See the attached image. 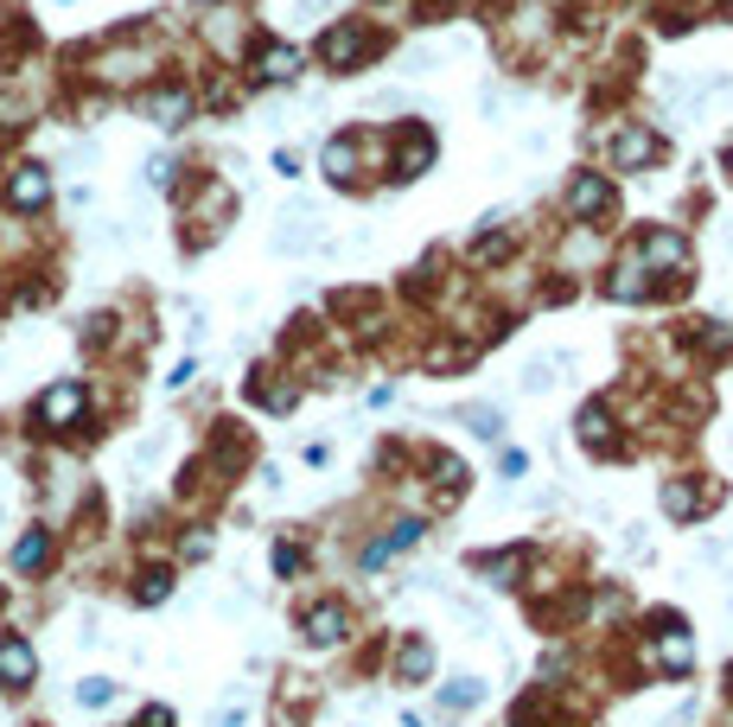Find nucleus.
I'll return each mask as SVG.
<instances>
[{
    "instance_id": "nucleus-1",
    "label": "nucleus",
    "mask_w": 733,
    "mask_h": 727,
    "mask_svg": "<svg viewBox=\"0 0 733 727\" xmlns=\"http://www.w3.org/2000/svg\"><path fill=\"white\" fill-rule=\"evenodd\" d=\"M83 383H51L45 396H39V409H32V421L45 428V434H64V428H77L83 421Z\"/></svg>"
},
{
    "instance_id": "nucleus-2",
    "label": "nucleus",
    "mask_w": 733,
    "mask_h": 727,
    "mask_svg": "<svg viewBox=\"0 0 733 727\" xmlns=\"http://www.w3.org/2000/svg\"><path fill=\"white\" fill-rule=\"evenodd\" d=\"M370 52H377V39H370L364 27H338V32H326V39H319V58H326L332 71H357Z\"/></svg>"
},
{
    "instance_id": "nucleus-3",
    "label": "nucleus",
    "mask_w": 733,
    "mask_h": 727,
    "mask_svg": "<svg viewBox=\"0 0 733 727\" xmlns=\"http://www.w3.org/2000/svg\"><path fill=\"white\" fill-rule=\"evenodd\" d=\"M32 676H39V651L20 632H7L0 638V689H32Z\"/></svg>"
},
{
    "instance_id": "nucleus-4",
    "label": "nucleus",
    "mask_w": 733,
    "mask_h": 727,
    "mask_svg": "<svg viewBox=\"0 0 733 727\" xmlns=\"http://www.w3.org/2000/svg\"><path fill=\"white\" fill-rule=\"evenodd\" d=\"M7 205L13 211H45L51 205V173L45 166H32V160L13 166V180H7Z\"/></svg>"
},
{
    "instance_id": "nucleus-5",
    "label": "nucleus",
    "mask_w": 733,
    "mask_h": 727,
    "mask_svg": "<svg viewBox=\"0 0 733 727\" xmlns=\"http://www.w3.org/2000/svg\"><path fill=\"white\" fill-rule=\"evenodd\" d=\"M141 115H147L153 129H185V115H192V96H185V83L147 90V96H141Z\"/></svg>"
},
{
    "instance_id": "nucleus-6",
    "label": "nucleus",
    "mask_w": 733,
    "mask_h": 727,
    "mask_svg": "<svg viewBox=\"0 0 733 727\" xmlns=\"http://www.w3.org/2000/svg\"><path fill=\"white\" fill-rule=\"evenodd\" d=\"M568 211H574V217H600V211H612V185L600 180V173H581V180L568 185Z\"/></svg>"
},
{
    "instance_id": "nucleus-7",
    "label": "nucleus",
    "mask_w": 733,
    "mask_h": 727,
    "mask_svg": "<svg viewBox=\"0 0 733 727\" xmlns=\"http://www.w3.org/2000/svg\"><path fill=\"white\" fill-rule=\"evenodd\" d=\"M255 78L262 83H287L294 78V71H301V52H294V45H255Z\"/></svg>"
},
{
    "instance_id": "nucleus-8",
    "label": "nucleus",
    "mask_w": 733,
    "mask_h": 727,
    "mask_svg": "<svg viewBox=\"0 0 733 727\" xmlns=\"http://www.w3.org/2000/svg\"><path fill=\"white\" fill-rule=\"evenodd\" d=\"M658 154H663V141L651 129H625L619 141H612V160H619V166H651Z\"/></svg>"
},
{
    "instance_id": "nucleus-9",
    "label": "nucleus",
    "mask_w": 733,
    "mask_h": 727,
    "mask_svg": "<svg viewBox=\"0 0 733 727\" xmlns=\"http://www.w3.org/2000/svg\"><path fill=\"white\" fill-rule=\"evenodd\" d=\"M51 562V530L45 523H32L20 543H13V574H39Z\"/></svg>"
},
{
    "instance_id": "nucleus-10",
    "label": "nucleus",
    "mask_w": 733,
    "mask_h": 727,
    "mask_svg": "<svg viewBox=\"0 0 733 727\" xmlns=\"http://www.w3.org/2000/svg\"><path fill=\"white\" fill-rule=\"evenodd\" d=\"M683 256H689V243L676 231H651L644 236V262H658V268H683Z\"/></svg>"
},
{
    "instance_id": "nucleus-11",
    "label": "nucleus",
    "mask_w": 733,
    "mask_h": 727,
    "mask_svg": "<svg viewBox=\"0 0 733 727\" xmlns=\"http://www.w3.org/2000/svg\"><path fill=\"white\" fill-rule=\"evenodd\" d=\"M345 638V613L338 606H313L306 613V645H338Z\"/></svg>"
},
{
    "instance_id": "nucleus-12",
    "label": "nucleus",
    "mask_w": 733,
    "mask_h": 727,
    "mask_svg": "<svg viewBox=\"0 0 733 727\" xmlns=\"http://www.w3.org/2000/svg\"><path fill=\"white\" fill-rule=\"evenodd\" d=\"M326 173H332V185H338V180H352V173H357V141H352V134L326 141Z\"/></svg>"
},
{
    "instance_id": "nucleus-13",
    "label": "nucleus",
    "mask_w": 733,
    "mask_h": 727,
    "mask_svg": "<svg viewBox=\"0 0 733 727\" xmlns=\"http://www.w3.org/2000/svg\"><path fill=\"white\" fill-rule=\"evenodd\" d=\"M396 670H403V683H421V676L434 670V651H428V638H408V645H403V657H396Z\"/></svg>"
},
{
    "instance_id": "nucleus-14",
    "label": "nucleus",
    "mask_w": 733,
    "mask_h": 727,
    "mask_svg": "<svg viewBox=\"0 0 733 727\" xmlns=\"http://www.w3.org/2000/svg\"><path fill=\"white\" fill-rule=\"evenodd\" d=\"M115 696H122L115 676H83V683H77V708H109Z\"/></svg>"
},
{
    "instance_id": "nucleus-15",
    "label": "nucleus",
    "mask_w": 733,
    "mask_h": 727,
    "mask_svg": "<svg viewBox=\"0 0 733 727\" xmlns=\"http://www.w3.org/2000/svg\"><path fill=\"white\" fill-rule=\"evenodd\" d=\"M581 441H587V447H612V416H607V402H587V409H581Z\"/></svg>"
},
{
    "instance_id": "nucleus-16",
    "label": "nucleus",
    "mask_w": 733,
    "mask_h": 727,
    "mask_svg": "<svg viewBox=\"0 0 733 727\" xmlns=\"http://www.w3.org/2000/svg\"><path fill=\"white\" fill-rule=\"evenodd\" d=\"M428 160H434V141H428V134H408L403 160H396V180H415V173H428Z\"/></svg>"
},
{
    "instance_id": "nucleus-17",
    "label": "nucleus",
    "mask_w": 733,
    "mask_h": 727,
    "mask_svg": "<svg viewBox=\"0 0 733 727\" xmlns=\"http://www.w3.org/2000/svg\"><path fill=\"white\" fill-rule=\"evenodd\" d=\"M479 696H485V683H479V676H459L454 689L440 696V715H466V708H472Z\"/></svg>"
},
{
    "instance_id": "nucleus-18",
    "label": "nucleus",
    "mask_w": 733,
    "mask_h": 727,
    "mask_svg": "<svg viewBox=\"0 0 733 727\" xmlns=\"http://www.w3.org/2000/svg\"><path fill=\"white\" fill-rule=\"evenodd\" d=\"M523 562H530V549H505V555H485V574L498 587H510V574H523Z\"/></svg>"
},
{
    "instance_id": "nucleus-19",
    "label": "nucleus",
    "mask_w": 733,
    "mask_h": 727,
    "mask_svg": "<svg viewBox=\"0 0 733 727\" xmlns=\"http://www.w3.org/2000/svg\"><path fill=\"white\" fill-rule=\"evenodd\" d=\"M166 594H173V569H147V574H141V587H134L141 606H160Z\"/></svg>"
},
{
    "instance_id": "nucleus-20",
    "label": "nucleus",
    "mask_w": 733,
    "mask_h": 727,
    "mask_svg": "<svg viewBox=\"0 0 733 727\" xmlns=\"http://www.w3.org/2000/svg\"><path fill=\"white\" fill-rule=\"evenodd\" d=\"M663 511H670V518H695V492H689L683 479H670V485H663Z\"/></svg>"
},
{
    "instance_id": "nucleus-21",
    "label": "nucleus",
    "mask_w": 733,
    "mask_h": 727,
    "mask_svg": "<svg viewBox=\"0 0 733 727\" xmlns=\"http://www.w3.org/2000/svg\"><path fill=\"white\" fill-rule=\"evenodd\" d=\"M459 421H472V434H485V441H498V428H505L498 409H479V402H472V409H459Z\"/></svg>"
},
{
    "instance_id": "nucleus-22",
    "label": "nucleus",
    "mask_w": 733,
    "mask_h": 727,
    "mask_svg": "<svg viewBox=\"0 0 733 727\" xmlns=\"http://www.w3.org/2000/svg\"><path fill=\"white\" fill-rule=\"evenodd\" d=\"M607 294H612V300H638V294H644V281H638V268H612Z\"/></svg>"
},
{
    "instance_id": "nucleus-23",
    "label": "nucleus",
    "mask_w": 733,
    "mask_h": 727,
    "mask_svg": "<svg viewBox=\"0 0 733 727\" xmlns=\"http://www.w3.org/2000/svg\"><path fill=\"white\" fill-rule=\"evenodd\" d=\"M658 657H663V664H670V670H683L689 657H695V645H689L683 632H670V638H663V651H658Z\"/></svg>"
},
{
    "instance_id": "nucleus-24",
    "label": "nucleus",
    "mask_w": 733,
    "mask_h": 727,
    "mask_svg": "<svg viewBox=\"0 0 733 727\" xmlns=\"http://www.w3.org/2000/svg\"><path fill=\"white\" fill-rule=\"evenodd\" d=\"M275 574H301V549L294 543H275Z\"/></svg>"
},
{
    "instance_id": "nucleus-25",
    "label": "nucleus",
    "mask_w": 733,
    "mask_h": 727,
    "mask_svg": "<svg viewBox=\"0 0 733 727\" xmlns=\"http://www.w3.org/2000/svg\"><path fill=\"white\" fill-rule=\"evenodd\" d=\"M147 180L153 185H173V160H147Z\"/></svg>"
},
{
    "instance_id": "nucleus-26",
    "label": "nucleus",
    "mask_w": 733,
    "mask_h": 727,
    "mask_svg": "<svg viewBox=\"0 0 733 727\" xmlns=\"http://www.w3.org/2000/svg\"><path fill=\"white\" fill-rule=\"evenodd\" d=\"M689 721H695V702H683V708H676L670 721H658V727H689Z\"/></svg>"
},
{
    "instance_id": "nucleus-27",
    "label": "nucleus",
    "mask_w": 733,
    "mask_h": 727,
    "mask_svg": "<svg viewBox=\"0 0 733 727\" xmlns=\"http://www.w3.org/2000/svg\"><path fill=\"white\" fill-rule=\"evenodd\" d=\"M141 727H173V715H166V708H147V715H141Z\"/></svg>"
},
{
    "instance_id": "nucleus-28",
    "label": "nucleus",
    "mask_w": 733,
    "mask_h": 727,
    "mask_svg": "<svg viewBox=\"0 0 733 727\" xmlns=\"http://www.w3.org/2000/svg\"><path fill=\"white\" fill-rule=\"evenodd\" d=\"M217 727H243V708H224V715H217Z\"/></svg>"
},
{
    "instance_id": "nucleus-29",
    "label": "nucleus",
    "mask_w": 733,
    "mask_h": 727,
    "mask_svg": "<svg viewBox=\"0 0 733 727\" xmlns=\"http://www.w3.org/2000/svg\"><path fill=\"white\" fill-rule=\"evenodd\" d=\"M727 166H733V147H727Z\"/></svg>"
},
{
    "instance_id": "nucleus-30",
    "label": "nucleus",
    "mask_w": 733,
    "mask_h": 727,
    "mask_svg": "<svg viewBox=\"0 0 733 727\" xmlns=\"http://www.w3.org/2000/svg\"><path fill=\"white\" fill-rule=\"evenodd\" d=\"M727 13H733V0H727Z\"/></svg>"
}]
</instances>
